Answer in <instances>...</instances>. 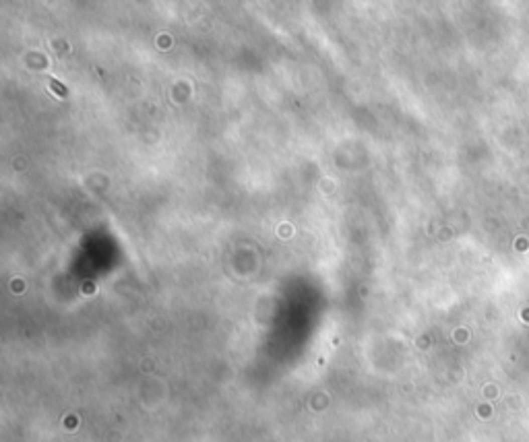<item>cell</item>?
<instances>
[{
	"label": "cell",
	"instance_id": "obj_1",
	"mask_svg": "<svg viewBox=\"0 0 529 442\" xmlns=\"http://www.w3.org/2000/svg\"><path fill=\"white\" fill-rule=\"evenodd\" d=\"M50 87H52V89H54V91H56V93H58L60 97H64V95H68V89H66V87H64V85H60V83H58L56 79H50Z\"/></svg>",
	"mask_w": 529,
	"mask_h": 442
}]
</instances>
